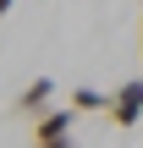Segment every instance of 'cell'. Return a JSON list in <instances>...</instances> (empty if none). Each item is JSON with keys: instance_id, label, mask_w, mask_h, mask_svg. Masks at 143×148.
I'll list each match as a JSON object with an SVG mask.
<instances>
[{"instance_id": "cell-4", "label": "cell", "mask_w": 143, "mask_h": 148, "mask_svg": "<svg viewBox=\"0 0 143 148\" xmlns=\"http://www.w3.org/2000/svg\"><path fill=\"white\" fill-rule=\"evenodd\" d=\"M66 110H72V115H94V110H110V93H99V88H77Z\"/></svg>"}, {"instance_id": "cell-5", "label": "cell", "mask_w": 143, "mask_h": 148, "mask_svg": "<svg viewBox=\"0 0 143 148\" xmlns=\"http://www.w3.org/2000/svg\"><path fill=\"white\" fill-rule=\"evenodd\" d=\"M44 148H77V137H61V143H44Z\"/></svg>"}, {"instance_id": "cell-3", "label": "cell", "mask_w": 143, "mask_h": 148, "mask_svg": "<svg viewBox=\"0 0 143 148\" xmlns=\"http://www.w3.org/2000/svg\"><path fill=\"white\" fill-rule=\"evenodd\" d=\"M72 110H50L44 121H33V148H44V143H61V137H72Z\"/></svg>"}, {"instance_id": "cell-1", "label": "cell", "mask_w": 143, "mask_h": 148, "mask_svg": "<svg viewBox=\"0 0 143 148\" xmlns=\"http://www.w3.org/2000/svg\"><path fill=\"white\" fill-rule=\"evenodd\" d=\"M105 115H110L121 132H127V126H138V121H143V77L121 82V88L110 93V110H105Z\"/></svg>"}, {"instance_id": "cell-2", "label": "cell", "mask_w": 143, "mask_h": 148, "mask_svg": "<svg viewBox=\"0 0 143 148\" xmlns=\"http://www.w3.org/2000/svg\"><path fill=\"white\" fill-rule=\"evenodd\" d=\"M50 99H55V82H50V77H33V82L17 93V115H33V121H44V115H50Z\"/></svg>"}, {"instance_id": "cell-6", "label": "cell", "mask_w": 143, "mask_h": 148, "mask_svg": "<svg viewBox=\"0 0 143 148\" xmlns=\"http://www.w3.org/2000/svg\"><path fill=\"white\" fill-rule=\"evenodd\" d=\"M11 5H17V0H0V16H6V11H11Z\"/></svg>"}]
</instances>
